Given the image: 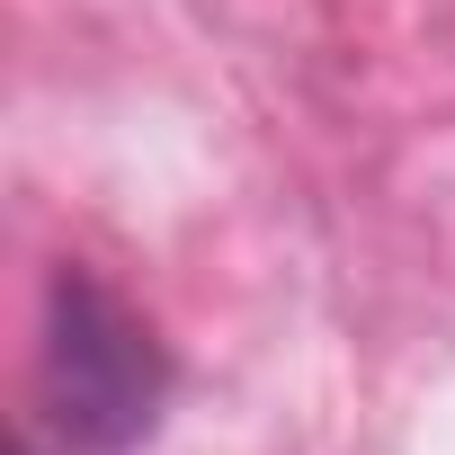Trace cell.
Segmentation results:
<instances>
[{
	"label": "cell",
	"instance_id": "6da1fadb",
	"mask_svg": "<svg viewBox=\"0 0 455 455\" xmlns=\"http://www.w3.org/2000/svg\"><path fill=\"white\" fill-rule=\"evenodd\" d=\"M161 393H170V357H161L152 322L125 313L90 268H63L54 304H45V411H54V428L90 455H116L161 419Z\"/></svg>",
	"mask_w": 455,
	"mask_h": 455
}]
</instances>
